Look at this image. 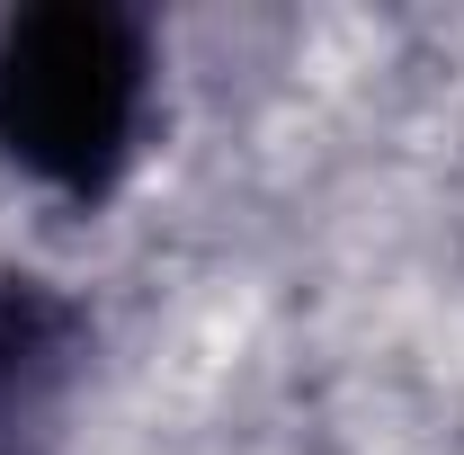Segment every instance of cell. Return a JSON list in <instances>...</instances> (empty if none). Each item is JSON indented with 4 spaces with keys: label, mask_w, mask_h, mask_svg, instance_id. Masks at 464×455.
Segmentation results:
<instances>
[{
    "label": "cell",
    "mask_w": 464,
    "mask_h": 455,
    "mask_svg": "<svg viewBox=\"0 0 464 455\" xmlns=\"http://www.w3.org/2000/svg\"><path fill=\"white\" fill-rule=\"evenodd\" d=\"M152 99L143 27L108 0H54L0 27V152L63 197H108Z\"/></svg>",
    "instance_id": "cell-1"
},
{
    "label": "cell",
    "mask_w": 464,
    "mask_h": 455,
    "mask_svg": "<svg viewBox=\"0 0 464 455\" xmlns=\"http://www.w3.org/2000/svg\"><path fill=\"white\" fill-rule=\"evenodd\" d=\"M81 366V313L45 277H0V429L36 420Z\"/></svg>",
    "instance_id": "cell-2"
}]
</instances>
